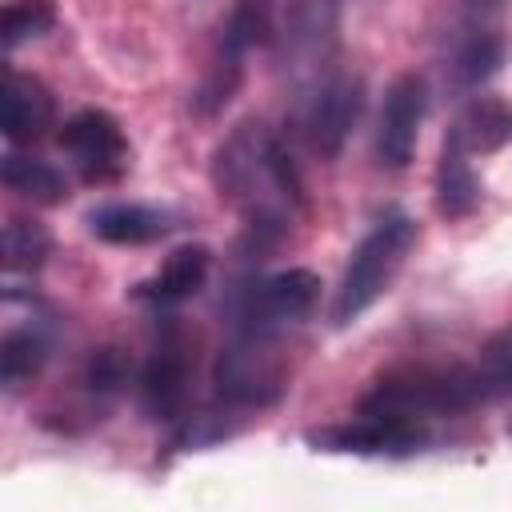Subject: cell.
<instances>
[{"mask_svg": "<svg viewBox=\"0 0 512 512\" xmlns=\"http://www.w3.org/2000/svg\"><path fill=\"white\" fill-rule=\"evenodd\" d=\"M188 380H192L188 336L176 324H168L140 368V408L152 420H176L188 400Z\"/></svg>", "mask_w": 512, "mask_h": 512, "instance_id": "cell-10", "label": "cell"}, {"mask_svg": "<svg viewBox=\"0 0 512 512\" xmlns=\"http://www.w3.org/2000/svg\"><path fill=\"white\" fill-rule=\"evenodd\" d=\"M52 24H56V4L52 0H8L4 20H0L4 48H20L24 40H36Z\"/></svg>", "mask_w": 512, "mask_h": 512, "instance_id": "cell-21", "label": "cell"}, {"mask_svg": "<svg viewBox=\"0 0 512 512\" xmlns=\"http://www.w3.org/2000/svg\"><path fill=\"white\" fill-rule=\"evenodd\" d=\"M48 348H52V336L40 320L32 324H12L4 336H0V384L8 392L24 388L48 360Z\"/></svg>", "mask_w": 512, "mask_h": 512, "instance_id": "cell-17", "label": "cell"}, {"mask_svg": "<svg viewBox=\"0 0 512 512\" xmlns=\"http://www.w3.org/2000/svg\"><path fill=\"white\" fill-rule=\"evenodd\" d=\"M508 436H512V424H508Z\"/></svg>", "mask_w": 512, "mask_h": 512, "instance_id": "cell-25", "label": "cell"}, {"mask_svg": "<svg viewBox=\"0 0 512 512\" xmlns=\"http://www.w3.org/2000/svg\"><path fill=\"white\" fill-rule=\"evenodd\" d=\"M360 112H364V84L344 68H324L312 80L296 84L292 128L320 156H336L344 148Z\"/></svg>", "mask_w": 512, "mask_h": 512, "instance_id": "cell-5", "label": "cell"}, {"mask_svg": "<svg viewBox=\"0 0 512 512\" xmlns=\"http://www.w3.org/2000/svg\"><path fill=\"white\" fill-rule=\"evenodd\" d=\"M448 136H456L468 156L496 152V148H504V144L512 140V104H508L504 96L480 92V96H472V100L456 112Z\"/></svg>", "mask_w": 512, "mask_h": 512, "instance_id": "cell-15", "label": "cell"}, {"mask_svg": "<svg viewBox=\"0 0 512 512\" xmlns=\"http://www.w3.org/2000/svg\"><path fill=\"white\" fill-rule=\"evenodd\" d=\"M4 188L16 192L20 200L32 204H60L68 200V180L60 168H52L48 160L24 156V152H8L4 156Z\"/></svg>", "mask_w": 512, "mask_h": 512, "instance_id": "cell-18", "label": "cell"}, {"mask_svg": "<svg viewBox=\"0 0 512 512\" xmlns=\"http://www.w3.org/2000/svg\"><path fill=\"white\" fill-rule=\"evenodd\" d=\"M464 4H468V12L480 16V20H484V16H496V12L504 8V0H464Z\"/></svg>", "mask_w": 512, "mask_h": 512, "instance_id": "cell-24", "label": "cell"}, {"mask_svg": "<svg viewBox=\"0 0 512 512\" xmlns=\"http://www.w3.org/2000/svg\"><path fill=\"white\" fill-rule=\"evenodd\" d=\"M480 204V180L472 172V156L456 136L444 132L440 160H436V208L448 220H464Z\"/></svg>", "mask_w": 512, "mask_h": 512, "instance_id": "cell-16", "label": "cell"}, {"mask_svg": "<svg viewBox=\"0 0 512 512\" xmlns=\"http://www.w3.org/2000/svg\"><path fill=\"white\" fill-rule=\"evenodd\" d=\"M216 396L228 408H268L288 388V356L284 332H252L232 328L212 364Z\"/></svg>", "mask_w": 512, "mask_h": 512, "instance_id": "cell-4", "label": "cell"}, {"mask_svg": "<svg viewBox=\"0 0 512 512\" xmlns=\"http://www.w3.org/2000/svg\"><path fill=\"white\" fill-rule=\"evenodd\" d=\"M276 32V0H236L224 28H220V48H216V60L200 84V92L192 96L196 112L200 116H212L216 108H224L240 84V72H244V56L248 48L256 44H268Z\"/></svg>", "mask_w": 512, "mask_h": 512, "instance_id": "cell-7", "label": "cell"}, {"mask_svg": "<svg viewBox=\"0 0 512 512\" xmlns=\"http://www.w3.org/2000/svg\"><path fill=\"white\" fill-rule=\"evenodd\" d=\"M320 300V276L308 268H284L236 284L228 296V328L252 332H288L312 316Z\"/></svg>", "mask_w": 512, "mask_h": 512, "instance_id": "cell-6", "label": "cell"}, {"mask_svg": "<svg viewBox=\"0 0 512 512\" xmlns=\"http://www.w3.org/2000/svg\"><path fill=\"white\" fill-rule=\"evenodd\" d=\"M488 400H500L488 372L476 364H412V368H396L384 372L360 400L356 412L368 416H392V420H408V424H428L440 416H460L468 408H480Z\"/></svg>", "mask_w": 512, "mask_h": 512, "instance_id": "cell-2", "label": "cell"}, {"mask_svg": "<svg viewBox=\"0 0 512 512\" xmlns=\"http://www.w3.org/2000/svg\"><path fill=\"white\" fill-rule=\"evenodd\" d=\"M412 244H416V220L404 216V212H384L360 236V244L352 248L348 264H344V276L336 284L332 308H328L336 328H348L352 320H360L392 288V280L400 276Z\"/></svg>", "mask_w": 512, "mask_h": 512, "instance_id": "cell-3", "label": "cell"}, {"mask_svg": "<svg viewBox=\"0 0 512 512\" xmlns=\"http://www.w3.org/2000/svg\"><path fill=\"white\" fill-rule=\"evenodd\" d=\"M428 112V84L416 72H404L388 84L376 128V160L384 168H404L416 152V136Z\"/></svg>", "mask_w": 512, "mask_h": 512, "instance_id": "cell-11", "label": "cell"}, {"mask_svg": "<svg viewBox=\"0 0 512 512\" xmlns=\"http://www.w3.org/2000/svg\"><path fill=\"white\" fill-rule=\"evenodd\" d=\"M500 64H504V40H500L496 32L480 28V32H472V36L460 44L452 68H456V80H460V84L476 88V84H484Z\"/></svg>", "mask_w": 512, "mask_h": 512, "instance_id": "cell-20", "label": "cell"}, {"mask_svg": "<svg viewBox=\"0 0 512 512\" xmlns=\"http://www.w3.org/2000/svg\"><path fill=\"white\" fill-rule=\"evenodd\" d=\"M212 184L228 200L252 236V248H272L288 236L292 220L304 208L300 172L280 144V136L260 124H236L212 152Z\"/></svg>", "mask_w": 512, "mask_h": 512, "instance_id": "cell-1", "label": "cell"}, {"mask_svg": "<svg viewBox=\"0 0 512 512\" xmlns=\"http://www.w3.org/2000/svg\"><path fill=\"white\" fill-rule=\"evenodd\" d=\"M172 228H176V216L152 204H104L88 212V232L104 244H152V240H164Z\"/></svg>", "mask_w": 512, "mask_h": 512, "instance_id": "cell-14", "label": "cell"}, {"mask_svg": "<svg viewBox=\"0 0 512 512\" xmlns=\"http://www.w3.org/2000/svg\"><path fill=\"white\" fill-rule=\"evenodd\" d=\"M124 376H128L124 356H120L116 348H96V352H92V360H88L84 384H88L96 396H108V392H116V388L124 384Z\"/></svg>", "mask_w": 512, "mask_h": 512, "instance_id": "cell-23", "label": "cell"}, {"mask_svg": "<svg viewBox=\"0 0 512 512\" xmlns=\"http://www.w3.org/2000/svg\"><path fill=\"white\" fill-rule=\"evenodd\" d=\"M60 148L88 184H108L128 168L124 128L104 108H80L76 116H68L60 128Z\"/></svg>", "mask_w": 512, "mask_h": 512, "instance_id": "cell-8", "label": "cell"}, {"mask_svg": "<svg viewBox=\"0 0 512 512\" xmlns=\"http://www.w3.org/2000/svg\"><path fill=\"white\" fill-rule=\"evenodd\" d=\"M480 368L488 372L496 396H512V328L496 332V336L484 344V352H480Z\"/></svg>", "mask_w": 512, "mask_h": 512, "instance_id": "cell-22", "label": "cell"}, {"mask_svg": "<svg viewBox=\"0 0 512 512\" xmlns=\"http://www.w3.org/2000/svg\"><path fill=\"white\" fill-rule=\"evenodd\" d=\"M52 116H56L52 92L36 76L8 68L4 72V88H0V128H4V140L8 144H32V140H40L52 128Z\"/></svg>", "mask_w": 512, "mask_h": 512, "instance_id": "cell-12", "label": "cell"}, {"mask_svg": "<svg viewBox=\"0 0 512 512\" xmlns=\"http://www.w3.org/2000/svg\"><path fill=\"white\" fill-rule=\"evenodd\" d=\"M308 444L316 452H348V456H412L428 444V432L424 424L356 412V420L348 424L308 432Z\"/></svg>", "mask_w": 512, "mask_h": 512, "instance_id": "cell-9", "label": "cell"}, {"mask_svg": "<svg viewBox=\"0 0 512 512\" xmlns=\"http://www.w3.org/2000/svg\"><path fill=\"white\" fill-rule=\"evenodd\" d=\"M208 272H212V252L204 244H184V248H176L164 260V268L156 276L140 280L132 288V296L144 300V304H152V308H176V304L192 300L204 288Z\"/></svg>", "mask_w": 512, "mask_h": 512, "instance_id": "cell-13", "label": "cell"}, {"mask_svg": "<svg viewBox=\"0 0 512 512\" xmlns=\"http://www.w3.org/2000/svg\"><path fill=\"white\" fill-rule=\"evenodd\" d=\"M48 252H52V236L40 220H24V216L8 220V228H4V268H8V276H20V272L32 276L48 260Z\"/></svg>", "mask_w": 512, "mask_h": 512, "instance_id": "cell-19", "label": "cell"}]
</instances>
